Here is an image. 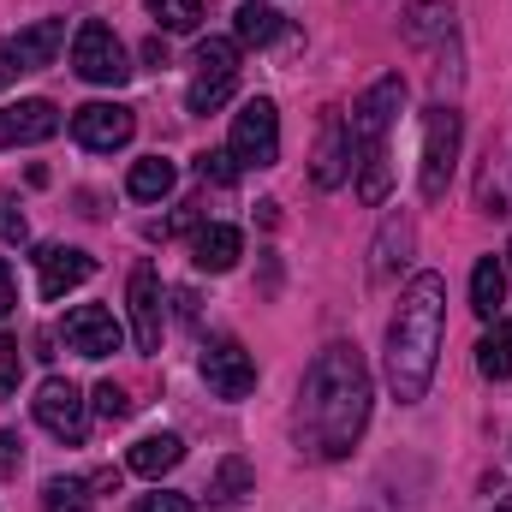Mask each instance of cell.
<instances>
[{"mask_svg":"<svg viewBox=\"0 0 512 512\" xmlns=\"http://www.w3.org/2000/svg\"><path fill=\"white\" fill-rule=\"evenodd\" d=\"M364 423H370V370L358 358V346L334 340L310 358L304 387H298V447L310 459H346L358 441H364Z\"/></svg>","mask_w":512,"mask_h":512,"instance_id":"obj_1","label":"cell"},{"mask_svg":"<svg viewBox=\"0 0 512 512\" xmlns=\"http://www.w3.org/2000/svg\"><path fill=\"white\" fill-rule=\"evenodd\" d=\"M441 340H447V280L441 274H417L399 292V310L387 322V387L399 405H417L435 364H441Z\"/></svg>","mask_w":512,"mask_h":512,"instance_id":"obj_2","label":"cell"},{"mask_svg":"<svg viewBox=\"0 0 512 512\" xmlns=\"http://www.w3.org/2000/svg\"><path fill=\"white\" fill-rule=\"evenodd\" d=\"M399 108H405V78H399V72L376 78V84L352 102L346 137H352V155H358V161L376 155V149H387V131H393V120H399Z\"/></svg>","mask_w":512,"mask_h":512,"instance_id":"obj_3","label":"cell"},{"mask_svg":"<svg viewBox=\"0 0 512 512\" xmlns=\"http://www.w3.org/2000/svg\"><path fill=\"white\" fill-rule=\"evenodd\" d=\"M233 84H239V42H227V36L197 42V54H191V90H185L191 114L221 108L233 96Z\"/></svg>","mask_w":512,"mask_h":512,"instance_id":"obj_4","label":"cell"},{"mask_svg":"<svg viewBox=\"0 0 512 512\" xmlns=\"http://www.w3.org/2000/svg\"><path fill=\"white\" fill-rule=\"evenodd\" d=\"M72 72L84 78V84H126L131 78V60H126V42L102 24V18H84L78 24V36H72Z\"/></svg>","mask_w":512,"mask_h":512,"instance_id":"obj_5","label":"cell"},{"mask_svg":"<svg viewBox=\"0 0 512 512\" xmlns=\"http://www.w3.org/2000/svg\"><path fill=\"white\" fill-rule=\"evenodd\" d=\"M453 167H459V108L435 102V108H429V120H423V173H417L429 203H441V197H447Z\"/></svg>","mask_w":512,"mask_h":512,"instance_id":"obj_6","label":"cell"},{"mask_svg":"<svg viewBox=\"0 0 512 512\" xmlns=\"http://www.w3.org/2000/svg\"><path fill=\"white\" fill-rule=\"evenodd\" d=\"M227 149H233L239 167H274V161H280V114H274L268 96H251V102L233 114Z\"/></svg>","mask_w":512,"mask_h":512,"instance_id":"obj_7","label":"cell"},{"mask_svg":"<svg viewBox=\"0 0 512 512\" xmlns=\"http://www.w3.org/2000/svg\"><path fill=\"white\" fill-rule=\"evenodd\" d=\"M30 411H36V423H42L54 441H66V447H78V441L90 435V405H84V393L72 382H60V376H48V382L36 387Z\"/></svg>","mask_w":512,"mask_h":512,"instance_id":"obj_8","label":"cell"},{"mask_svg":"<svg viewBox=\"0 0 512 512\" xmlns=\"http://www.w3.org/2000/svg\"><path fill=\"white\" fill-rule=\"evenodd\" d=\"M203 382L215 399H245L256 387V358L239 340H209L203 346Z\"/></svg>","mask_w":512,"mask_h":512,"instance_id":"obj_9","label":"cell"},{"mask_svg":"<svg viewBox=\"0 0 512 512\" xmlns=\"http://www.w3.org/2000/svg\"><path fill=\"white\" fill-rule=\"evenodd\" d=\"M131 131H137V120H131V108H120V102H84V108H72V137L84 149H96V155L126 149Z\"/></svg>","mask_w":512,"mask_h":512,"instance_id":"obj_10","label":"cell"},{"mask_svg":"<svg viewBox=\"0 0 512 512\" xmlns=\"http://www.w3.org/2000/svg\"><path fill=\"white\" fill-rule=\"evenodd\" d=\"M66 346H72L78 358H108V352L126 346V328H120L114 310H102V304H78V310H66Z\"/></svg>","mask_w":512,"mask_h":512,"instance_id":"obj_11","label":"cell"},{"mask_svg":"<svg viewBox=\"0 0 512 512\" xmlns=\"http://www.w3.org/2000/svg\"><path fill=\"white\" fill-rule=\"evenodd\" d=\"M60 131V108L30 96V102H6L0 108V149H24V143H48Z\"/></svg>","mask_w":512,"mask_h":512,"instance_id":"obj_12","label":"cell"},{"mask_svg":"<svg viewBox=\"0 0 512 512\" xmlns=\"http://www.w3.org/2000/svg\"><path fill=\"white\" fill-rule=\"evenodd\" d=\"M131 340H137V352H161V280H155V268L143 262V268H131Z\"/></svg>","mask_w":512,"mask_h":512,"instance_id":"obj_13","label":"cell"},{"mask_svg":"<svg viewBox=\"0 0 512 512\" xmlns=\"http://www.w3.org/2000/svg\"><path fill=\"white\" fill-rule=\"evenodd\" d=\"M36 274H42V298L54 304V298H66L72 286H84L96 274V256L78 251V245H42L36 251Z\"/></svg>","mask_w":512,"mask_h":512,"instance_id":"obj_14","label":"cell"},{"mask_svg":"<svg viewBox=\"0 0 512 512\" xmlns=\"http://www.w3.org/2000/svg\"><path fill=\"white\" fill-rule=\"evenodd\" d=\"M346 173H352V137H346V120H340V114H328V120H322V137H316L310 179H316L322 191H334V185H346Z\"/></svg>","mask_w":512,"mask_h":512,"instance_id":"obj_15","label":"cell"},{"mask_svg":"<svg viewBox=\"0 0 512 512\" xmlns=\"http://www.w3.org/2000/svg\"><path fill=\"white\" fill-rule=\"evenodd\" d=\"M6 42H12L18 72H48L54 54H60V42H66V18H36V24H24V30L6 36Z\"/></svg>","mask_w":512,"mask_h":512,"instance_id":"obj_16","label":"cell"},{"mask_svg":"<svg viewBox=\"0 0 512 512\" xmlns=\"http://www.w3.org/2000/svg\"><path fill=\"white\" fill-rule=\"evenodd\" d=\"M239 256H245V233H239V227H227V221L197 227V239H191V262H197L203 274H227Z\"/></svg>","mask_w":512,"mask_h":512,"instance_id":"obj_17","label":"cell"},{"mask_svg":"<svg viewBox=\"0 0 512 512\" xmlns=\"http://www.w3.org/2000/svg\"><path fill=\"white\" fill-rule=\"evenodd\" d=\"M399 30H405L411 48H423V42H447V36H453V6H447V0H417V6L399 18Z\"/></svg>","mask_w":512,"mask_h":512,"instance_id":"obj_18","label":"cell"},{"mask_svg":"<svg viewBox=\"0 0 512 512\" xmlns=\"http://www.w3.org/2000/svg\"><path fill=\"white\" fill-rule=\"evenodd\" d=\"M179 459H185V441H179V435H143V441L126 453V465L137 471V477H149V483L167 477Z\"/></svg>","mask_w":512,"mask_h":512,"instance_id":"obj_19","label":"cell"},{"mask_svg":"<svg viewBox=\"0 0 512 512\" xmlns=\"http://www.w3.org/2000/svg\"><path fill=\"white\" fill-rule=\"evenodd\" d=\"M173 185H179V167L167 155H143V161H131V173H126V191L137 203H161Z\"/></svg>","mask_w":512,"mask_h":512,"instance_id":"obj_20","label":"cell"},{"mask_svg":"<svg viewBox=\"0 0 512 512\" xmlns=\"http://www.w3.org/2000/svg\"><path fill=\"white\" fill-rule=\"evenodd\" d=\"M501 304H507V268H501L495 256H483V262L471 268V310H477L483 322H495Z\"/></svg>","mask_w":512,"mask_h":512,"instance_id":"obj_21","label":"cell"},{"mask_svg":"<svg viewBox=\"0 0 512 512\" xmlns=\"http://www.w3.org/2000/svg\"><path fill=\"white\" fill-rule=\"evenodd\" d=\"M233 30H239L245 48H268V42L286 36V18H280L274 6H262V0H245V6L233 12Z\"/></svg>","mask_w":512,"mask_h":512,"instance_id":"obj_22","label":"cell"},{"mask_svg":"<svg viewBox=\"0 0 512 512\" xmlns=\"http://www.w3.org/2000/svg\"><path fill=\"white\" fill-rule=\"evenodd\" d=\"M477 370H483L489 382H507L512 376V316L507 322H495V328L477 340Z\"/></svg>","mask_w":512,"mask_h":512,"instance_id":"obj_23","label":"cell"},{"mask_svg":"<svg viewBox=\"0 0 512 512\" xmlns=\"http://www.w3.org/2000/svg\"><path fill=\"white\" fill-rule=\"evenodd\" d=\"M90 507V483L84 477H48L42 483V512H84Z\"/></svg>","mask_w":512,"mask_h":512,"instance_id":"obj_24","label":"cell"},{"mask_svg":"<svg viewBox=\"0 0 512 512\" xmlns=\"http://www.w3.org/2000/svg\"><path fill=\"white\" fill-rule=\"evenodd\" d=\"M405 251H411V227L393 215V221L382 227V239H376V262H370V268H376V280H382V274H393V268L405 262Z\"/></svg>","mask_w":512,"mask_h":512,"instance_id":"obj_25","label":"cell"},{"mask_svg":"<svg viewBox=\"0 0 512 512\" xmlns=\"http://www.w3.org/2000/svg\"><path fill=\"white\" fill-rule=\"evenodd\" d=\"M149 12H155L161 30H173V36H191V30L203 24V0H149Z\"/></svg>","mask_w":512,"mask_h":512,"instance_id":"obj_26","label":"cell"},{"mask_svg":"<svg viewBox=\"0 0 512 512\" xmlns=\"http://www.w3.org/2000/svg\"><path fill=\"white\" fill-rule=\"evenodd\" d=\"M256 471L245 459H221V471H215V483H209V501H239V495H251Z\"/></svg>","mask_w":512,"mask_h":512,"instance_id":"obj_27","label":"cell"},{"mask_svg":"<svg viewBox=\"0 0 512 512\" xmlns=\"http://www.w3.org/2000/svg\"><path fill=\"white\" fill-rule=\"evenodd\" d=\"M387 185H393V161H387V149L364 155V173H358V197H364V203H382Z\"/></svg>","mask_w":512,"mask_h":512,"instance_id":"obj_28","label":"cell"},{"mask_svg":"<svg viewBox=\"0 0 512 512\" xmlns=\"http://www.w3.org/2000/svg\"><path fill=\"white\" fill-rule=\"evenodd\" d=\"M197 173H203V179H215V185H239V173H245V167L233 161V149H203V155H197Z\"/></svg>","mask_w":512,"mask_h":512,"instance_id":"obj_29","label":"cell"},{"mask_svg":"<svg viewBox=\"0 0 512 512\" xmlns=\"http://www.w3.org/2000/svg\"><path fill=\"white\" fill-rule=\"evenodd\" d=\"M96 411H102L108 423H126V417H131V393L120 382H102V387H96Z\"/></svg>","mask_w":512,"mask_h":512,"instance_id":"obj_30","label":"cell"},{"mask_svg":"<svg viewBox=\"0 0 512 512\" xmlns=\"http://www.w3.org/2000/svg\"><path fill=\"white\" fill-rule=\"evenodd\" d=\"M18 376H24V352H18V340L0 334V399L18 393Z\"/></svg>","mask_w":512,"mask_h":512,"instance_id":"obj_31","label":"cell"},{"mask_svg":"<svg viewBox=\"0 0 512 512\" xmlns=\"http://www.w3.org/2000/svg\"><path fill=\"white\" fill-rule=\"evenodd\" d=\"M30 239V221H24V209L12 203V197H0V245H24Z\"/></svg>","mask_w":512,"mask_h":512,"instance_id":"obj_32","label":"cell"},{"mask_svg":"<svg viewBox=\"0 0 512 512\" xmlns=\"http://www.w3.org/2000/svg\"><path fill=\"white\" fill-rule=\"evenodd\" d=\"M131 512H191V501L185 495H143Z\"/></svg>","mask_w":512,"mask_h":512,"instance_id":"obj_33","label":"cell"},{"mask_svg":"<svg viewBox=\"0 0 512 512\" xmlns=\"http://www.w3.org/2000/svg\"><path fill=\"white\" fill-rule=\"evenodd\" d=\"M18 310V286H12V268H6V256H0V322Z\"/></svg>","mask_w":512,"mask_h":512,"instance_id":"obj_34","label":"cell"},{"mask_svg":"<svg viewBox=\"0 0 512 512\" xmlns=\"http://www.w3.org/2000/svg\"><path fill=\"white\" fill-rule=\"evenodd\" d=\"M18 459H24V441H18V435H12V429H6V435H0V465H6V471H12V465H18Z\"/></svg>","mask_w":512,"mask_h":512,"instance_id":"obj_35","label":"cell"},{"mask_svg":"<svg viewBox=\"0 0 512 512\" xmlns=\"http://www.w3.org/2000/svg\"><path fill=\"white\" fill-rule=\"evenodd\" d=\"M12 78H18V60H12V42H6V36H0V90H6V84H12Z\"/></svg>","mask_w":512,"mask_h":512,"instance_id":"obj_36","label":"cell"},{"mask_svg":"<svg viewBox=\"0 0 512 512\" xmlns=\"http://www.w3.org/2000/svg\"><path fill=\"white\" fill-rule=\"evenodd\" d=\"M143 60H149V66H167V42H161V36H149V42H143Z\"/></svg>","mask_w":512,"mask_h":512,"instance_id":"obj_37","label":"cell"},{"mask_svg":"<svg viewBox=\"0 0 512 512\" xmlns=\"http://www.w3.org/2000/svg\"><path fill=\"white\" fill-rule=\"evenodd\" d=\"M173 304H179V316H185V322H197V298H191V292H173Z\"/></svg>","mask_w":512,"mask_h":512,"instance_id":"obj_38","label":"cell"},{"mask_svg":"<svg viewBox=\"0 0 512 512\" xmlns=\"http://www.w3.org/2000/svg\"><path fill=\"white\" fill-rule=\"evenodd\" d=\"M495 512H512V501H501V507H495Z\"/></svg>","mask_w":512,"mask_h":512,"instance_id":"obj_39","label":"cell"},{"mask_svg":"<svg viewBox=\"0 0 512 512\" xmlns=\"http://www.w3.org/2000/svg\"><path fill=\"white\" fill-rule=\"evenodd\" d=\"M507 262H512V245H507Z\"/></svg>","mask_w":512,"mask_h":512,"instance_id":"obj_40","label":"cell"}]
</instances>
